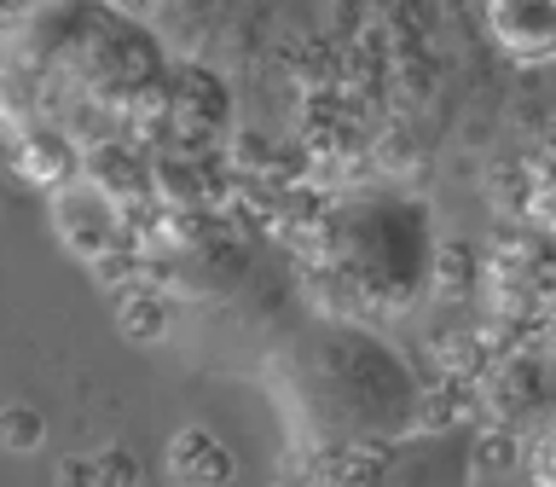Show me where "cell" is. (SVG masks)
Returning <instances> with one entry per match:
<instances>
[{
    "instance_id": "obj_1",
    "label": "cell",
    "mask_w": 556,
    "mask_h": 487,
    "mask_svg": "<svg viewBox=\"0 0 556 487\" xmlns=\"http://www.w3.org/2000/svg\"><path fill=\"white\" fill-rule=\"evenodd\" d=\"M273 395L307 459L377 447L417 429V377L365 320L313 313L273 360Z\"/></svg>"
},
{
    "instance_id": "obj_4",
    "label": "cell",
    "mask_w": 556,
    "mask_h": 487,
    "mask_svg": "<svg viewBox=\"0 0 556 487\" xmlns=\"http://www.w3.org/2000/svg\"><path fill=\"white\" fill-rule=\"evenodd\" d=\"M486 35L516 64L556 59V0H486Z\"/></svg>"
},
{
    "instance_id": "obj_3",
    "label": "cell",
    "mask_w": 556,
    "mask_h": 487,
    "mask_svg": "<svg viewBox=\"0 0 556 487\" xmlns=\"http://www.w3.org/2000/svg\"><path fill=\"white\" fill-rule=\"evenodd\" d=\"M476 447L464 429H406L394 441L319 459V487H469Z\"/></svg>"
},
{
    "instance_id": "obj_6",
    "label": "cell",
    "mask_w": 556,
    "mask_h": 487,
    "mask_svg": "<svg viewBox=\"0 0 556 487\" xmlns=\"http://www.w3.org/2000/svg\"><path fill=\"white\" fill-rule=\"evenodd\" d=\"M533 487H556V429L533 452Z\"/></svg>"
},
{
    "instance_id": "obj_2",
    "label": "cell",
    "mask_w": 556,
    "mask_h": 487,
    "mask_svg": "<svg viewBox=\"0 0 556 487\" xmlns=\"http://www.w3.org/2000/svg\"><path fill=\"white\" fill-rule=\"evenodd\" d=\"M307 278L325 313L342 320H394L434 285L429 209L389 186H359L319 215L307 238Z\"/></svg>"
},
{
    "instance_id": "obj_7",
    "label": "cell",
    "mask_w": 556,
    "mask_h": 487,
    "mask_svg": "<svg viewBox=\"0 0 556 487\" xmlns=\"http://www.w3.org/2000/svg\"><path fill=\"white\" fill-rule=\"evenodd\" d=\"M545 348H551V372H556V313H551V337H545Z\"/></svg>"
},
{
    "instance_id": "obj_5",
    "label": "cell",
    "mask_w": 556,
    "mask_h": 487,
    "mask_svg": "<svg viewBox=\"0 0 556 487\" xmlns=\"http://www.w3.org/2000/svg\"><path fill=\"white\" fill-rule=\"evenodd\" d=\"M521 209H528L533 233L556 238V146H545L528 163V186H521Z\"/></svg>"
}]
</instances>
